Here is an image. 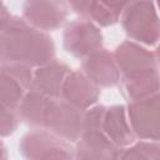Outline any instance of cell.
<instances>
[{
	"label": "cell",
	"mask_w": 160,
	"mask_h": 160,
	"mask_svg": "<svg viewBox=\"0 0 160 160\" xmlns=\"http://www.w3.org/2000/svg\"><path fill=\"white\" fill-rule=\"evenodd\" d=\"M55 59L52 38L12 16L0 28V65L12 64L39 68Z\"/></svg>",
	"instance_id": "6da1fadb"
},
{
	"label": "cell",
	"mask_w": 160,
	"mask_h": 160,
	"mask_svg": "<svg viewBox=\"0 0 160 160\" xmlns=\"http://www.w3.org/2000/svg\"><path fill=\"white\" fill-rule=\"evenodd\" d=\"M120 21L131 41L146 46L158 45L159 18L152 1H126Z\"/></svg>",
	"instance_id": "7a4b0ae2"
},
{
	"label": "cell",
	"mask_w": 160,
	"mask_h": 160,
	"mask_svg": "<svg viewBox=\"0 0 160 160\" xmlns=\"http://www.w3.org/2000/svg\"><path fill=\"white\" fill-rule=\"evenodd\" d=\"M19 149L25 160H74L70 142L45 129H34L25 134Z\"/></svg>",
	"instance_id": "3957f363"
},
{
	"label": "cell",
	"mask_w": 160,
	"mask_h": 160,
	"mask_svg": "<svg viewBox=\"0 0 160 160\" xmlns=\"http://www.w3.org/2000/svg\"><path fill=\"white\" fill-rule=\"evenodd\" d=\"M84 111L62 99H51L44 129L68 142H76L82 132Z\"/></svg>",
	"instance_id": "277c9868"
},
{
	"label": "cell",
	"mask_w": 160,
	"mask_h": 160,
	"mask_svg": "<svg viewBox=\"0 0 160 160\" xmlns=\"http://www.w3.org/2000/svg\"><path fill=\"white\" fill-rule=\"evenodd\" d=\"M112 54L120 71V79L135 78L159 71L158 52L131 40L122 41L116 46Z\"/></svg>",
	"instance_id": "5b68a950"
},
{
	"label": "cell",
	"mask_w": 160,
	"mask_h": 160,
	"mask_svg": "<svg viewBox=\"0 0 160 160\" xmlns=\"http://www.w3.org/2000/svg\"><path fill=\"white\" fill-rule=\"evenodd\" d=\"M126 115L135 138L144 141H159L160 136V96L130 101Z\"/></svg>",
	"instance_id": "8992f818"
},
{
	"label": "cell",
	"mask_w": 160,
	"mask_h": 160,
	"mask_svg": "<svg viewBox=\"0 0 160 160\" xmlns=\"http://www.w3.org/2000/svg\"><path fill=\"white\" fill-rule=\"evenodd\" d=\"M102 41L104 38L100 28L82 18L69 22L62 34L64 49L79 59H84L101 49Z\"/></svg>",
	"instance_id": "52a82bcc"
},
{
	"label": "cell",
	"mask_w": 160,
	"mask_h": 160,
	"mask_svg": "<svg viewBox=\"0 0 160 160\" xmlns=\"http://www.w3.org/2000/svg\"><path fill=\"white\" fill-rule=\"evenodd\" d=\"M69 6L59 0H29L22 5V19L32 28L48 32L60 29L68 19Z\"/></svg>",
	"instance_id": "ba28073f"
},
{
	"label": "cell",
	"mask_w": 160,
	"mask_h": 160,
	"mask_svg": "<svg viewBox=\"0 0 160 160\" xmlns=\"http://www.w3.org/2000/svg\"><path fill=\"white\" fill-rule=\"evenodd\" d=\"M32 69L24 65H0V105L18 110L22 98L31 88Z\"/></svg>",
	"instance_id": "9c48e42d"
},
{
	"label": "cell",
	"mask_w": 160,
	"mask_h": 160,
	"mask_svg": "<svg viewBox=\"0 0 160 160\" xmlns=\"http://www.w3.org/2000/svg\"><path fill=\"white\" fill-rule=\"evenodd\" d=\"M81 69L98 88H114L120 82L121 76L114 54L104 48L84 58Z\"/></svg>",
	"instance_id": "30bf717a"
},
{
	"label": "cell",
	"mask_w": 160,
	"mask_h": 160,
	"mask_svg": "<svg viewBox=\"0 0 160 160\" xmlns=\"http://www.w3.org/2000/svg\"><path fill=\"white\" fill-rule=\"evenodd\" d=\"M99 98L100 88H98L82 71H70L62 85L60 99L85 111L94 106L98 102Z\"/></svg>",
	"instance_id": "8fae6325"
},
{
	"label": "cell",
	"mask_w": 160,
	"mask_h": 160,
	"mask_svg": "<svg viewBox=\"0 0 160 160\" xmlns=\"http://www.w3.org/2000/svg\"><path fill=\"white\" fill-rule=\"evenodd\" d=\"M126 1H69L68 6L80 18L86 19L96 26H111L120 20Z\"/></svg>",
	"instance_id": "7c38bea8"
},
{
	"label": "cell",
	"mask_w": 160,
	"mask_h": 160,
	"mask_svg": "<svg viewBox=\"0 0 160 160\" xmlns=\"http://www.w3.org/2000/svg\"><path fill=\"white\" fill-rule=\"evenodd\" d=\"M75 144L74 160H116L120 151L102 130L84 131Z\"/></svg>",
	"instance_id": "4fadbf2b"
},
{
	"label": "cell",
	"mask_w": 160,
	"mask_h": 160,
	"mask_svg": "<svg viewBox=\"0 0 160 160\" xmlns=\"http://www.w3.org/2000/svg\"><path fill=\"white\" fill-rule=\"evenodd\" d=\"M70 71L71 69L68 64L61 60L52 59L32 71L31 88L46 96L60 99L62 85Z\"/></svg>",
	"instance_id": "5bb4252c"
},
{
	"label": "cell",
	"mask_w": 160,
	"mask_h": 160,
	"mask_svg": "<svg viewBox=\"0 0 160 160\" xmlns=\"http://www.w3.org/2000/svg\"><path fill=\"white\" fill-rule=\"evenodd\" d=\"M101 130L104 135L120 149L130 146L136 139L130 128L125 105H112L105 109Z\"/></svg>",
	"instance_id": "9a60e30c"
},
{
	"label": "cell",
	"mask_w": 160,
	"mask_h": 160,
	"mask_svg": "<svg viewBox=\"0 0 160 160\" xmlns=\"http://www.w3.org/2000/svg\"><path fill=\"white\" fill-rule=\"evenodd\" d=\"M51 99L54 98L46 96L30 88L18 108L20 120L34 129H44L46 111Z\"/></svg>",
	"instance_id": "2e32d148"
},
{
	"label": "cell",
	"mask_w": 160,
	"mask_h": 160,
	"mask_svg": "<svg viewBox=\"0 0 160 160\" xmlns=\"http://www.w3.org/2000/svg\"><path fill=\"white\" fill-rule=\"evenodd\" d=\"M120 82L121 92L129 102L148 99L159 94V71L135 78L120 79Z\"/></svg>",
	"instance_id": "e0dca14e"
},
{
	"label": "cell",
	"mask_w": 160,
	"mask_h": 160,
	"mask_svg": "<svg viewBox=\"0 0 160 160\" xmlns=\"http://www.w3.org/2000/svg\"><path fill=\"white\" fill-rule=\"evenodd\" d=\"M159 149L156 141L140 140L120 149L116 160H159Z\"/></svg>",
	"instance_id": "ac0fdd59"
},
{
	"label": "cell",
	"mask_w": 160,
	"mask_h": 160,
	"mask_svg": "<svg viewBox=\"0 0 160 160\" xmlns=\"http://www.w3.org/2000/svg\"><path fill=\"white\" fill-rule=\"evenodd\" d=\"M20 122L18 110H11L0 105V138L10 136L15 132Z\"/></svg>",
	"instance_id": "d6986e66"
},
{
	"label": "cell",
	"mask_w": 160,
	"mask_h": 160,
	"mask_svg": "<svg viewBox=\"0 0 160 160\" xmlns=\"http://www.w3.org/2000/svg\"><path fill=\"white\" fill-rule=\"evenodd\" d=\"M10 18H11V15H10L8 8L5 6L4 2L0 1V28H1V26H2Z\"/></svg>",
	"instance_id": "ffe728a7"
},
{
	"label": "cell",
	"mask_w": 160,
	"mask_h": 160,
	"mask_svg": "<svg viewBox=\"0 0 160 160\" xmlns=\"http://www.w3.org/2000/svg\"><path fill=\"white\" fill-rule=\"evenodd\" d=\"M0 160H8V150L1 140H0Z\"/></svg>",
	"instance_id": "44dd1931"
}]
</instances>
